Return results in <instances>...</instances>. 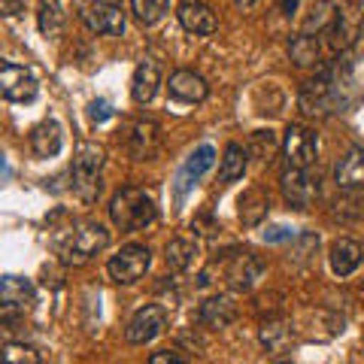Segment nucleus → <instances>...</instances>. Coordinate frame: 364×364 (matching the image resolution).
<instances>
[{"instance_id": "1", "label": "nucleus", "mask_w": 364, "mask_h": 364, "mask_svg": "<svg viewBox=\"0 0 364 364\" xmlns=\"http://www.w3.org/2000/svg\"><path fill=\"white\" fill-rule=\"evenodd\" d=\"M158 215V207L149 191L136 188V186H124L119 188L109 200V219L122 231H143L149 228Z\"/></svg>"}, {"instance_id": "2", "label": "nucleus", "mask_w": 364, "mask_h": 364, "mask_svg": "<svg viewBox=\"0 0 364 364\" xmlns=\"http://www.w3.org/2000/svg\"><path fill=\"white\" fill-rule=\"evenodd\" d=\"M109 246V231L100 222H79L76 228H70L64 237H58V252L61 261L70 267H79L91 261L97 252H104Z\"/></svg>"}, {"instance_id": "3", "label": "nucleus", "mask_w": 364, "mask_h": 364, "mask_svg": "<svg viewBox=\"0 0 364 364\" xmlns=\"http://www.w3.org/2000/svg\"><path fill=\"white\" fill-rule=\"evenodd\" d=\"M100 167H104V149L95 143H79L73 155V191L82 200H95L100 195Z\"/></svg>"}, {"instance_id": "4", "label": "nucleus", "mask_w": 364, "mask_h": 364, "mask_svg": "<svg viewBox=\"0 0 364 364\" xmlns=\"http://www.w3.org/2000/svg\"><path fill=\"white\" fill-rule=\"evenodd\" d=\"M149 264H152L149 246L128 243V246H122L119 252L109 258L107 273H109V279H112V282H119V286H131V282H136V279H143V277H146Z\"/></svg>"}, {"instance_id": "5", "label": "nucleus", "mask_w": 364, "mask_h": 364, "mask_svg": "<svg viewBox=\"0 0 364 364\" xmlns=\"http://www.w3.org/2000/svg\"><path fill=\"white\" fill-rule=\"evenodd\" d=\"M337 79H334V70H322L316 79L310 82H304L301 88V109L306 116H328V112H334L337 107Z\"/></svg>"}, {"instance_id": "6", "label": "nucleus", "mask_w": 364, "mask_h": 364, "mask_svg": "<svg viewBox=\"0 0 364 364\" xmlns=\"http://www.w3.org/2000/svg\"><path fill=\"white\" fill-rule=\"evenodd\" d=\"M167 328V310L161 304H146L134 313V318L124 328V340L134 346H146Z\"/></svg>"}, {"instance_id": "7", "label": "nucleus", "mask_w": 364, "mask_h": 364, "mask_svg": "<svg viewBox=\"0 0 364 364\" xmlns=\"http://www.w3.org/2000/svg\"><path fill=\"white\" fill-rule=\"evenodd\" d=\"M282 155H286V164L289 167H298L306 170L316 155H318V140H316V131L304 128V124H291L286 131V140H282Z\"/></svg>"}, {"instance_id": "8", "label": "nucleus", "mask_w": 364, "mask_h": 364, "mask_svg": "<svg viewBox=\"0 0 364 364\" xmlns=\"http://www.w3.org/2000/svg\"><path fill=\"white\" fill-rule=\"evenodd\" d=\"M0 91L13 104H28V100L37 97L40 85L31 70H25V67H18L13 61H4V67H0Z\"/></svg>"}, {"instance_id": "9", "label": "nucleus", "mask_w": 364, "mask_h": 364, "mask_svg": "<svg viewBox=\"0 0 364 364\" xmlns=\"http://www.w3.org/2000/svg\"><path fill=\"white\" fill-rule=\"evenodd\" d=\"M264 264L252 255V252H234L228 255V267H225V279L234 291H249L255 286V279H261Z\"/></svg>"}, {"instance_id": "10", "label": "nucleus", "mask_w": 364, "mask_h": 364, "mask_svg": "<svg viewBox=\"0 0 364 364\" xmlns=\"http://www.w3.org/2000/svg\"><path fill=\"white\" fill-rule=\"evenodd\" d=\"M82 21L95 33H107V37H122L124 33V13L112 4H100V0L82 6Z\"/></svg>"}, {"instance_id": "11", "label": "nucleus", "mask_w": 364, "mask_h": 364, "mask_svg": "<svg viewBox=\"0 0 364 364\" xmlns=\"http://www.w3.org/2000/svg\"><path fill=\"white\" fill-rule=\"evenodd\" d=\"M279 186H282V198H286L294 210H306L316 198V182L306 170L298 167H286V173L279 176Z\"/></svg>"}, {"instance_id": "12", "label": "nucleus", "mask_w": 364, "mask_h": 364, "mask_svg": "<svg viewBox=\"0 0 364 364\" xmlns=\"http://www.w3.org/2000/svg\"><path fill=\"white\" fill-rule=\"evenodd\" d=\"M167 91H170L173 100H179V104H200V100L210 97L207 79H203L200 73H195V70H176L173 76H170Z\"/></svg>"}, {"instance_id": "13", "label": "nucleus", "mask_w": 364, "mask_h": 364, "mask_svg": "<svg viewBox=\"0 0 364 364\" xmlns=\"http://www.w3.org/2000/svg\"><path fill=\"white\" fill-rule=\"evenodd\" d=\"M176 16H179V25L186 28L188 33H198V37H207V33H213L215 28H219L215 13L203 4V0H182Z\"/></svg>"}, {"instance_id": "14", "label": "nucleus", "mask_w": 364, "mask_h": 364, "mask_svg": "<svg viewBox=\"0 0 364 364\" xmlns=\"http://www.w3.org/2000/svg\"><path fill=\"white\" fill-rule=\"evenodd\" d=\"M158 146H161V128L152 119H140L134 122V128L128 134V149L136 161H146V158H155Z\"/></svg>"}, {"instance_id": "15", "label": "nucleus", "mask_w": 364, "mask_h": 364, "mask_svg": "<svg viewBox=\"0 0 364 364\" xmlns=\"http://www.w3.org/2000/svg\"><path fill=\"white\" fill-rule=\"evenodd\" d=\"M0 304H4V318L9 322L16 313H25L33 304V286L21 277H4V286H0Z\"/></svg>"}, {"instance_id": "16", "label": "nucleus", "mask_w": 364, "mask_h": 364, "mask_svg": "<svg viewBox=\"0 0 364 364\" xmlns=\"http://www.w3.org/2000/svg\"><path fill=\"white\" fill-rule=\"evenodd\" d=\"M328 261H331V270L337 277H352L364 261V246L358 240H352V237H340V240L331 243Z\"/></svg>"}, {"instance_id": "17", "label": "nucleus", "mask_w": 364, "mask_h": 364, "mask_svg": "<svg viewBox=\"0 0 364 364\" xmlns=\"http://www.w3.org/2000/svg\"><path fill=\"white\" fill-rule=\"evenodd\" d=\"M334 182L343 191L364 188V149L361 146H352V149L343 152V158L334 167Z\"/></svg>"}, {"instance_id": "18", "label": "nucleus", "mask_w": 364, "mask_h": 364, "mask_svg": "<svg viewBox=\"0 0 364 364\" xmlns=\"http://www.w3.org/2000/svg\"><path fill=\"white\" fill-rule=\"evenodd\" d=\"M158 85H161V67L155 58H143L134 70V82H131V95L136 104H149L158 95Z\"/></svg>"}, {"instance_id": "19", "label": "nucleus", "mask_w": 364, "mask_h": 364, "mask_svg": "<svg viewBox=\"0 0 364 364\" xmlns=\"http://www.w3.org/2000/svg\"><path fill=\"white\" fill-rule=\"evenodd\" d=\"M198 318H200V325H207V328H228L237 318V306L228 294H215V298H207L200 304Z\"/></svg>"}, {"instance_id": "20", "label": "nucleus", "mask_w": 364, "mask_h": 364, "mask_svg": "<svg viewBox=\"0 0 364 364\" xmlns=\"http://www.w3.org/2000/svg\"><path fill=\"white\" fill-rule=\"evenodd\" d=\"M31 149L37 158H55L61 152V124L58 122H43L31 131Z\"/></svg>"}, {"instance_id": "21", "label": "nucleus", "mask_w": 364, "mask_h": 364, "mask_svg": "<svg viewBox=\"0 0 364 364\" xmlns=\"http://www.w3.org/2000/svg\"><path fill=\"white\" fill-rule=\"evenodd\" d=\"M213 161H215L213 146H200L198 152H191V158L186 161V167H182V173H179V195H186V188L195 186V182L213 167Z\"/></svg>"}, {"instance_id": "22", "label": "nucleus", "mask_w": 364, "mask_h": 364, "mask_svg": "<svg viewBox=\"0 0 364 364\" xmlns=\"http://www.w3.org/2000/svg\"><path fill=\"white\" fill-rule=\"evenodd\" d=\"M358 16L355 13H343V9H337V18H334V25L328 28V43H331V49H337V52H343V49H349L352 46V40L358 37Z\"/></svg>"}, {"instance_id": "23", "label": "nucleus", "mask_w": 364, "mask_h": 364, "mask_svg": "<svg viewBox=\"0 0 364 364\" xmlns=\"http://www.w3.org/2000/svg\"><path fill=\"white\" fill-rule=\"evenodd\" d=\"M261 343H264V349L270 352H279V349H286L291 343V325L286 322V318H279V316H270L267 322H261Z\"/></svg>"}, {"instance_id": "24", "label": "nucleus", "mask_w": 364, "mask_h": 364, "mask_svg": "<svg viewBox=\"0 0 364 364\" xmlns=\"http://www.w3.org/2000/svg\"><path fill=\"white\" fill-rule=\"evenodd\" d=\"M267 210H270V200L264 195V188L255 186V188H249L246 195L240 198V222L249 225V228L261 225V219L267 215Z\"/></svg>"}, {"instance_id": "25", "label": "nucleus", "mask_w": 364, "mask_h": 364, "mask_svg": "<svg viewBox=\"0 0 364 364\" xmlns=\"http://www.w3.org/2000/svg\"><path fill=\"white\" fill-rule=\"evenodd\" d=\"M37 25L43 37H61L64 31V9H61V0H40V9H37Z\"/></svg>"}, {"instance_id": "26", "label": "nucleus", "mask_w": 364, "mask_h": 364, "mask_svg": "<svg viewBox=\"0 0 364 364\" xmlns=\"http://www.w3.org/2000/svg\"><path fill=\"white\" fill-rule=\"evenodd\" d=\"M164 258L176 273H186L195 267V261H198V243L195 240H170L164 249Z\"/></svg>"}, {"instance_id": "27", "label": "nucleus", "mask_w": 364, "mask_h": 364, "mask_svg": "<svg viewBox=\"0 0 364 364\" xmlns=\"http://www.w3.org/2000/svg\"><path fill=\"white\" fill-rule=\"evenodd\" d=\"M246 173V149L240 143H228V149L222 155V167H219V179L222 182H234Z\"/></svg>"}, {"instance_id": "28", "label": "nucleus", "mask_w": 364, "mask_h": 364, "mask_svg": "<svg viewBox=\"0 0 364 364\" xmlns=\"http://www.w3.org/2000/svg\"><path fill=\"white\" fill-rule=\"evenodd\" d=\"M334 18H337V6L331 4V0H318V4H313V9H310V16H306V21H304L301 33H310V37H313V31H328L334 25Z\"/></svg>"}, {"instance_id": "29", "label": "nucleus", "mask_w": 364, "mask_h": 364, "mask_svg": "<svg viewBox=\"0 0 364 364\" xmlns=\"http://www.w3.org/2000/svg\"><path fill=\"white\" fill-rule=\"evenodd\" d=\"M289 52H291V61L298 67H313L318 61V43H316V37H310V33H298V37L291 40Z\"/></svg>"}, {"instance_id": "30", "label": "nucleus", "mask_w": 364, "mask_h": 364, "mask_svg": "<svg viewBox=\"0 0 364 364\" xmlns=\"http://www.w3.org/2000/svg\"><path fill=\"white\" fill-rule=\"evenodd\" d=\"M170 0H131V9L140 25H155V21H161L164 13H167Z\"/></svg>"}, {"instance_id": "31", "label": "nucleus", "mask_w": 364, "mask_h": 364, "mask_svg": "<svg viewBox=\"0 0 364 364\" xmlns=\"http://www.w3.org/2000/svg\"><path fill=\"white\" fill-rule=\"evenodd\" d=\"M249 149H252V155L261 158V161H270V158L277 155V149H279L277 134L273 131H255L252 140H249Z\"/></svg>"}, {"instance_id": "32", "label": "nucleus", "mask_w": 364, "mask_h": 364, "mask_svg": "<svg viewBox=\"0 0 364 364\" xmlns=\"http://www.w3.org/2000/svg\"><path fill=\"white\" fill-rule=\"evenodd\" d=\"M4 364H40V352L28 343H6Z\"/></svg>"}, {"instance_id": "33", "label": "nucleus", "mask_w": 364, "mask_h": 364, "mask_svg": "<svg viewBox=\"0 0 364 364\" xmlns=\"http://www.w3.org/2000/svg\"><path fill=\"white\" fill-rule=\"evenodd\" d=\"M191 231L200 234V237H215L219 234V225H215L207 213H200V215H195V222H191Z\"/></svg>"}, {"instance_id": "34", "label": "nucleus", "mask_w": 364, "mask_h": 364, "mask_svg": "<svg viewBox=\"0 0 364 364\" xmlns=\"http://www.w3.org/2000/svg\"><path fill=\"white\" fill-rule=\"evenodd\" d=\"M149 364H188V361L182 358L179 352H173V349H161V352H152Z\"/></svg>"}, {"instance_id": "35", "label": "nucleus", "mask_w": 364, "mask_h": 364, "mask_svg": "<svg viewBox=\"0 0 364 364\" xmlns=\"http://www.w3.org/2000/svg\"><path fill=\"white\" fill-rule=\"evenodd\" d=\"M109 116H112V109H109L107 100H95V104L88 107V119L91 122H107Z\"/></svg>"}, {"instance_id": "36", "label": "nucleus", "mask_w": 364, "mask_h": 364, "mask_svg": "<svg viewBox=\"0 0 364 364\" xmlns=\"http://www.w3.org/2000/svg\"><path fill=\"white\" fill-rule=\"evenodd\" d=\"M21 9H25V0H0V13L9 16V18L18 16Z\"/></svg>"}, {"instance_id": "37", "label": "nucleus", "mask_w": 364, "mask_h": 364, "mask_svg": "<svg viewBox=\"0 0 364 364\" xmlns=\"http://www.w3.org/2000/svg\"><path fill=\"white\" fill-rule=\"evenodd\" d=\"M298 4H301V0H282V13H298Z\"/></svg>"}, {"instance_id": "38", "label": "nucleus", "mask_w": 364, "mask_h": 364, "mask_svg": "<svg viewBox=\"0 0 364 364\" xmlns=\"http://www.w3.org/2000/svg\"><path fill=\"white\" fill-rule=\"evenodd\" d=\"M255 4H261V0H237V6H243V9H252Z\"/></svg>"}, {"instance_id": "39", "label": "nucleus", "mask_w": 364, "mask_h": 364, "mask_svg": "<svg viewBox=\"0 0 364 364\" xmlns=\"http://www.w3.org/2000/svg\"><path fill=\"white\" fill-rule=\"evenodd\" d=\"M100 4H112V6H119V4H122V0H100Z\"/></svg>"}, {"instance_id": "40", "label": "nucleus", "mask_w": 364, "mask_h": 364, "mask_svg": "<svg viewBox=\"0 0 364 364\" xmlns=\"http://www.w3.org/2000/svg\"><path fill=\"white\" fill-rule=\"evenodd\" d=\"M361 294H364V286H361Z\"/></svg>"}]
</instances>
